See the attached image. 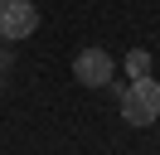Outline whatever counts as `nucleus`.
Returning <instances> with one entry per match:
<instances>
[{
	"mask_svg": "<svg viewBox=\"0 0 160 155\" xmlns=\"http://www.w3.org/2000/svg\"><path fill=\"white\" fill-rule=\"evenodd\" d=\"M121 116L131 126H150L160 116V82L155 78H131L121 87Z\"/></svg>",
	"mask_w": 160,
	"mask_h": 155,
	"instance_id": "1",
	"label": "nucleus"
},
{
	"mask_svg": "<svg viewBox=\"0 0 160 155\" xmlns=\"http://www.w3.org/2000/svg\"><path fill=\"white\" fill-rule=\"evenodd\" d=\"M39 29V10L29 0H0V39L5 44H20Z\"/></svg>",
	"mask_w": 160,
	"mask_h": 155,
	"instance_id": "2",
	"label": "nucleus"
},
{
	"mask_svg": "<svg viewBox=\"0 0 160 155\" xmlns=\"http://www.w3.org/2000/svg\"><path fill=\"white\" fill-rule=\"evenodd\" d=\"M112 68L117 63H112L107 48H82V53L73 58V78H78L82 87H107L112 82Z\"/></svg>",
	"mask_w": 160,
	"mask_h": 155,
	"instance_id": "3",
	"label": "nucleus"
},
{
	"mask_svg": "<svg viewBox=\"0 0 160 155\" xmlns=\"http://www.w3.org/2000/svg\"><path fill=\"white\" fill-rule=\"evenodd\" d=\"M126 78H150V53L146 48H131L126 53Z\"/></svg>",
	"mask_w": 160,
	"mask_h": 155,
	"instance_id": "4",
	"label": "nucleus"
}]
</instances>
